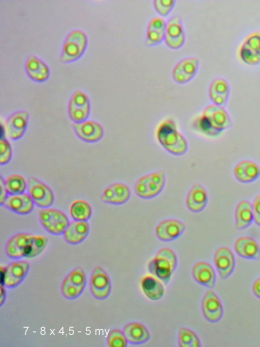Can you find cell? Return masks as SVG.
Returning a JSON list of instances; mask_svg holds the SVG:
<instances>
[{"instance_id":"6da1fadb","label":"cell","mask_w":260,"mask_h":347,"mask_svg":"<svg viewBox=\"0 0 260 347\" xmlns=\"http://www.w3.org/2000/svg\"><path fill=\"white\" fill-rule=\"evenodd\" d=\"M156 138L162 148L173 155H183L188 150V144L186 138L171 119L165 120L160 123L157 129Z\"/></svg>"},{"instance_id":"7a4b0ae2","label":"cell","mask_w":260,"mask_h":347,"mask_svg":"<svg viewBox=\"0 0 260 347\" xmlns=\"http://www.w3.org/2000/svg\"><path fill=\"white\" fill-rule=\"evenodd\" d=\"M177 266L175 253L168 247L159 249L148 265L149 272L167 285Z\"/></svg>"},{"instance_id":"3957f363","label":"cell","mask_w":260,"mask_h":347,"mask_svg":"<svg viewBox=\"0 0 260 347\" xmlns=\"http://www.w3.org/2000/svg\"><path fill=\"white\" fill-rule=\"evenodd\" d=\"M166 182L165 172L162 170L146 174L136 181L134 190L139 198L150 200L158 196L164 190Z\"/></svg>"},{"instance_id":"277c9868","label":"cell","mask_w":260,"mask_h":347,"mask_svg":"<svg viewBox=\"0 0 260 347\" xmlns=\"http://www.w3.org/2000/svg\"><path fill=\"white\" fill-rule=\"evenodd\" d=\"M86 34L80 29L71 31L63 42L60 59L64 63H70L79 59L84 54L87 46Z\"/></svg>"},{"instance_id":"5b68a950","label":"cell","mask_w":260,"mask_h":347,"mask_svg":"<svg viewBox=\"0 0 260 347\" xmlns=\"http://www.w3.org/2000/svg\"><path fill=\"white\" fill-rule=\"evenodd\" d=\"M205 127L215 132H221L232 125L231 118L223 107L213 104L206 106L200 119Z\"/></svg>"},{"instance_id":"8992f818","label":"cell","mask_w":260,"mask_h":347,"mask_svg":"<svg viewBox=\"0 0 260 347\" xmlns=\"http://www.w3.org/2000/svg\"><path fill=\"white\" fill-rule=\"evenodd\" d=\"M39 219L43 228L52 235H63L70 221L62 211L55 208H41L39 212Z\"/></svg>"},{"instance_id":"52a82bcc","label":"cell","mask_w":260,"mask_h":347,"mask_svg":"<svg viewBox=\"0 0 260 347\" xmlns=\"http://www.w3.org/2000/svg\"><path fill=\"white\" fill-rule=\"evenodd\" d=\"M86 283V277L83 269L77 267L63 280L61 285V293L68 300H74L79 297L83 292Z\"/></svg>"},{"instance_id":"ba28073f","label":"cell","mask_w":260,"mask_h":347,"mask_svg":"<svg viewBox=\"0 0 260 347\" xmlns=\"http://www.w3.org/2000/svg\"><path fill=\"white\" fill-rule=\"evenodd\" d=\"M241 61L249 66L260 63V30L247 35L241 43L238 51Z\"/></svg>"},{"instance_id":"9c48e42d","label":"cell","mask_w":260,"mask_h":347,"mask_svg":"<svg viewBox=\"0 0 260 347\" xmlns=\"http://www.w3.org/2000/svg\"><path fill=\"white\" fill-rule=\"evenodd\" d=\"M34 237V234L28 233H19L12 236L5 245L7 256L12 259L28 258Z\"/></svg>"},{"instance_id":"30bf717a","label":"cell","mask_w":260,"mask_h":347,"mask_svg":"<svg viewBox=\"0 0 260 347\" xmlns=\"http://www.w3.org/2000/svg\"><path fill=\"white\" fill-rule=\"evenodd\" d=\"M27 183V194L36 205L41 209L53 204L54 194L48 185L34 177H30Z\"/></svg>"},{"instance_id":"8fae6325","label":"cell","mask_w":260,"mask_h":347,"mask_svg":"<svg viewBox=\"0 0 260 347\" xmlns=\"http://www.w3.org/2000/svg\"><path fill=\"white\" fill-rule=\"evenodd\" d=\"M89 286L91 294L98 300H104L110 294L112 288L110 279L106 272L100 266L93 268Z\"/></svg>"},{"instance_id":"7c38bea8","label":"cell","mask_w":260,"mask_h":347,"mask_svg":"<svg viewBox=\"0 0 260 347\" xmlns=\"http://www.w3.org/2000/svg\"><path fill=\"white\" fill-rule=\"evenodd\" d=\"M199 64V59L196 57H187L180 60L172 70L173 80L179 84L189 82L196 75Z\"/></svg>"},{"instance_id":"4fadbf2b","label":"cell","mask_w":260,"mask_h":347,"mask_svg":"<svg viewBox=\"0 0 260 347\" xmlns=\"http://www.w3.org/2000/svg\"><path fill=\"white\" fill-rule=\"evenodd\" d=\"M201 309L204 318L209 322H219L223 315V307L218 296L212 290L207 291L201 302Z\"/></svg>"},{"instance_id":"5bb4252c","label":"cell","mask_w":260,"mask_h":347,"mask_svg":"<svg viewBox=\"0 0 260 347\" xmlns=\"http://www.w3.org/2000/svg\"><path fill=\"white\" fill-rule=\"evenodd\" d=\"M185 225L175 218L160 221L155 228V234L160 241L171 242L179 238L185 230Z\"/></svg>"},{"instance_id":"9a60e30c","label":"cell","mask_w":260,"mask_h":347,"mask_svg":"<svg viewBox=\"0 0 260 347\" xmlns=\"http://www.w3.org/2000/svg\"><path fill=\"white\" fill-rule=\"evenodd\" d=\"M185 33L180 18L175 16L166 22L164 41L170 49L176 50L184 45Z\"/></svg>"},{"instance_id":"2e32d148","label":"cell","mask_w":260,"mask_h":347,"mask_svg":"<svg viewBox=\"0 0 260 347\" xmlns=\"http://www.w3.org/2000/svg\"><path fill=\"white\" fill-rule=\"evenodd\" d=\"M131 192L129 187L125 183L120 182L113 183L103 191L101 199L106 204L113 205H121L126 203L130 199Z\"/></svg>"},{"instance_id":"e0dca14e","label":"cell","mask_w":260,"mask_h":347,"mask_svg":"<svg viewBox=\"0 0 260 347\" xmlns=\"http://www.w3.org/2000/svg\"><path fill=\"white\" fill-rule=\"evenodd\" d=\"M213 261L216 269L223 279L229 278L235 268L236 260L234 254L225 246L218 247L215 251Z\"/></svg>"},{"instance_id":"ac0fdd59","label":"cell","mask_w":260,"mask_h":347,"mask_svg":"<svg viewBox=\"0 0 260 347\" xmlns=\"http://www.w3.org/2000/svg\"><path fill=\"white\" fill-rule=\"evenodd\" d=\"M29 268V263L24 260H17L4 268V286L8 288L17 287L26 277Z\"/></svg>"},{"instance_id":"d6986e66","label":"cell","mask_w":260,"mask_h":347,"mask_svg":"<svg viewBox=\"0 0 260 347\" xmlns=\"http://www.w3.org/2000/svg\"><path fill=\"white\" fill-rule=\"evenodd\" d=\"M28 117V112L22 110L16 111L8 117L5 129L10 139L17 140L23 135L27 128Z\"/></svg>"},{"instance_id":"ffe728a7","label":"cell","mask_w":260,"mask_h":347,"mask_svg":"<svg viewBox=\"0 0 260 347\" xmlns=\"http://www.w3.org/2000/svg\"><path fill=\"white\" fill-rule=\"evenodd\" d=\"M73 130L76 135L82 141L94 143L100 141L103 137L104 129L98 122L86 120L80 123H74Z\"/></svg>"},{"instance_id":"44dd1931","label":"cell","mask_w":260,"mask_h":347,"mask_svg":"<svg viewBox=\"0 0 260 347\" xmlns=\"http://www.w3.org/2000/svg\"><path fill=\"white\" fill-rule=\"evenodd\" d=\"M208 202V194L204 187L199 183L193 184L185 198L187 209L193 213L201 212L205 209Z\"/></svg>"},{"instance_id":"7402d4cb","label":"cell","mask_w":260,"mask_h":347,"mask_svg":"<svg viewBox=\"0 0 260 347\" xmlns=\"http://www.w3.org/2000/svg\"><path fill=\"white\" fill-rule=\"evenodd\" d=\"M233 174L236 179L242 183H250L260 176V167L254 162L244 160L235 166Z\"/></svg>"},{"instance_id":"603a6c76","label":"cell","mask_w":260,"mask_h":347,"mask_svg":"<svg viewBox=\"0 0 260 347\" xmlns=\"http://www.w3.org/2000/svg\"><path fill=\"white\" fill-rule=\"evenodd\" d=\"M230 94V86L224 78L217 77L213 79L208 87V96L212 104L224 107Z\"/></svg>"},{"instance_id":"cb8c5ba5","label":"cell","mask_w":260,"mask_h":347,"mask_svg":"<svg viewBox=\"0 0 260 347\" xmlns=\"http://www.w3.org/2000/svg\"><path fill=\"white\" fill-rule=\"evenodd\" d=\"M34 203L27 193L7 196L1 206L12 212L19 215L30 213L34 207Z\"/></svg>"},{"instance_id":"d4e9b609","label":"cell","mask_w":260,"mask_h":347,"mask_svg":"<svg viewBox=\"0 0 260 347\" xmlns=\"http://www.w3.org/2000/svg\"><path fill=\"white\" fill-rule=\"evenodd\" d=\"M191 274L194 280L200 285L209 289L215 287L216 273L213 267L208 262L200 261L194 264Z\"/></svg>"},{"instance_id":"484cf974","label":"cell","mask_w":260,"mask_h":347,"mask_svg":"<svg viewBox=\"0 0 260 347\" xmlns=\"http://www.w3.org/2000/svg\"><path fill=\"white\" fill-rule=\"evenodd\" d=\"M24 69L28 77L37 82H43L49 77L48 66L42 60L34 55L27 57L24 64Z\"/></svg>"},{"instance_id":"4316f807","label":"cell","mask_w":260,"mask_h":347,"mask_svg":"<svg viewBox=\"0 0 260 347\" xmlns=\"http://www.w3.org/2000/svg\"><path fill=\"white\" fill-rule=\"evenodd\" d=\"M234 248L236 254L243 259L256 260L260 258V247L251 237H239L234 243Z\"/></svg>"},{"instance_id":"83f0119b","label":"cell","mask_w":260,"mask_h":347,"mask_svg":"<svg viewBox=\"0 0 260 347\" xmlns=\"http://www.w3.org/2000/svg\"><path fill=\"white\" fill-rule=\"evenodd\" d=\"M89 233V225L87 222L73 220L70 222L63 236L64 240L71 245L82 242Z\"/></svg>"},{"instance_id":"f1b7e54d","label":"cell","mask_w":260,"mask_h":347,"mask_svg":"<svg viewBox=\"0 0 260 347\" xmlns=\"http://www.w3.org/2000/svg\"><path fill=\"white\" fill-rule=\"evenodd\" d=\"M166 22L161 17L152 18L148 23L145 43L149 46H155L164 41Z\"/></svg>"},{"instance_id":"f546056e","label":"cell","mask_w":260,"mask_h":347,"mask_svg":"<svg viewBox=\"0 0 260 347\" xmlns=\"http://www.w3.org/2000/svg\"><path fill=\"white\" fill-rule=\"evenodd\" d=\"M123 332L128 343L132 345H140L148 341L150 335L147 328L142 324L133 322L126 324Z\"/></svg>"},{"instance_id":"4dcf8cb0","label":"cell","mask_w":260,"mask_h":347,"mask_svg":"<svg viewBox=\"0 0 260 347\" xmlns=\"http://www.w3.org/2000/svg\"><path fill=\"white\" fill-rule=\"evenodd\" d=\"M236 227L243 230L249 227L253 221V215L251 203L246 200L240 201L235 211Z\"/></svg>"},{"instance_id":"1f68e13d","label":"cell","mask_w":260,"mask_h":347,"mask_svg":"<svg viewBox=\"0 0 260 347\" xmlns=\"http://www.w3.org/2000/svg\"><path fill=\"white\" fill-rule=\"evenodd\" d=\"M141 286L145 295L151 301L159 300L164 295L163 285L151 275L145 276L141 280Z\"/></svg>"},{"instance_id":"d6a6232c","label":"cell","mask_w":260,"mask_h":347,"mask_svg":"<svg viewBox=\"0 0 260 347\" xmlns=\"http://www.w3.org/2000/svg\"><path fill=\"white\" fill-rule=\"evenodd\" d=\"M69 211L71 218L78 221L87 222L92 214L90 204L82 199L73 201L70 205Z\"/></svg>"},{"instance_id":"836d02e7","label":"cell","mask_w":260,"mask_h":347,"mask_svg":"<svg viewBox=\"0 0 260 347\" xmlns=\"http://www.w3.org/2000/svg\"><path fill=\"white\" fill-rule=\"evenodd\" d=\"M4 185L8 195H15L24 193L27 183L22 175L13 174L4 180Z\"/></svg>"},{"instance_id":"e575fe53","label":"cell","mask_w":260,"mask_h":347,"mask_svg":"<svg viewBox=\"0 0 260 347\" xmlns=\"http://www.w3.org/2000/svg\"><path fill=\"white\" fill-rule=\"evenodd\" d=\"M178 341L180 347H200L201 343L198 335L192 330L187 328L179 330Z\"/></svg>"},{"instance_id":"d590c367","label":"cell","mask_w":260,"mask_h":347,"mask_svg":"<svg viewBox=\"0 0 260 347\" xmlns=\"http://www.w3.org/2000/svg\"><path fill=\"white\" fill-rule=\"evenodd\" d=\"M107 343L110 347H126L128 344L123 331L118 329H113L109 332Z\"/></svg>"},{"instance_id":"8d00e7d4","label":"cell","mask_w":260,"mask_h":347,"mask_svg":"<svg viewBox=\"0 0 260 347\" xmlns=\"http://www.w3.org/2000/svg\"><path fill=\"white\" fill-rule=\"evenodd\" d=\"M90 113V107L81 108L68 104V114L74 123H80L87 120Z\"/></svg>"},{"instance_id":"74e56055","label":"cell","mask_w":260,"mask_h":347,"mask_svg":"<svg viewBox=\"0 0 260 347\" xmlns=\"http://www.w3.org/2000/svg\"><path fill=\"white\" fill-rule=\"evenodd\" d=\"M176 4L174 0H154L153 5L156 12L161 17L167 16Z\"/></svg>"},{"instance_id":"f35d334b","label":"cell","mask_w":260,"mask_h":347,"mask_svg":"<svg viewBox=\"0 0 260 347\" xmlns=\"http://www.w3.org/2000/svg\"><path fill=\"white\" fill-rule=\"evenodd\" d=\"M48 241V239L47 237L43 235H35L31 251L28 258H34L39 255L45 248Z\"/></svg>"},{"instance_id":"ab89813d","label":"cell","mask_w":260,"mask_h":347,"mask_svg":"<svg viewBox=\"0 0 260 347\" xmlns=\"http://www.w3.org/2000/svg\"><path fill=\"white\" fill-rule=\"evenodd\" d=\"M69 104L77 107H90V102L87 95L81 90L75 91L71 96Z\"/></svg>"},{"instance_id":"60d3db41","label":"cell","mask_w":260,"mask_h":347,"mask_svg":"<svg viewBox=\"0 0 260 347\" xmlns=\"http://www.w3.org/2000/svg\"><path fill=\"white\" fill-rule=\"evenodd\" d=\"M12 150L9 141L2 137L0 141V164L5 165L11 160Z\"/></svg>"},{"instance_id":"b9f144b4","label":"cell","mask_w":260,"mask_h":347,"mask_svg":"<svg viewBox=\"0 0 260 347\" xmlns=\"http://www.w3.org/2000/svg\"><path fill=\"white\" fill-rule=\"evenodd\" d=\"M253 215V221L260 226V194L256 195L251 204Z\"/></svg>"},{"instance_id":"7bdbcfd3","label":"cell","mask_w":260,"mask_h":347,"mask_svg":"<svg viewBox=\"0 0 260 347\" xmlns=\"http://www.w3.org/2000/svg\"><path fill=\"white\" fill-rule=\"evenodd\" d=\"M251 289L254 295L260 299V277L256 278L253 282Z\"/></svg>"},{"instance_id":"ee69618b","label":"cell","mask_w":260,"mask_h":347,"mask_svg":"<svg viewBox=\"0 0 260 347\" xmlns=\"http://www.w3.org/2000/svg\"><path fill=\"white\" fill-rule=\"evenodd\" d=\"M0 184H1V196H0V205H2L4 202L5 201V199L8 196V194L5 188L4 185V180L2 178V177H1V181H0Z\"/></svg>"},{"instance_id":"f6af8a7d","label":"cell","mask_w":260,"mask_h":347,"mask_svg":"<svg viewBox=\"0 0 260 347\" xmlns=\"http://www.w3.org/2000/svg\"><path fill=\"white\" fill-rule=\"evenodd\" d=\"M6 293L5 290L3 286H1V306L3 304L5 299Z\"/></svg>"}]
</instances>
